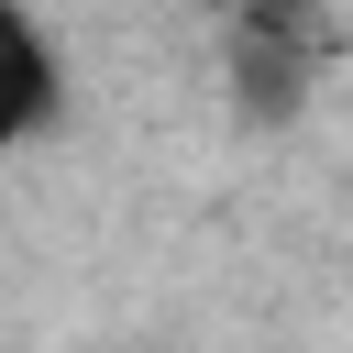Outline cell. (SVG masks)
<instances>
[{
	"mask_svg": "<svg viewBox=\"0 0 353 353\" xmlns=\"http://www.w3.org/2000/svg\"><path fill=\"white\" fill-rule=\"evenodd\" d=\"M66 110H77V77H66L55 22H44L33 0H0V143L33 154V143L66 132Z\"/></svg>",
	"mask_w": 353,
	"mask_h": 353,
	"instance_id": "cell-1",
	"label": "cell"
}]
</instances>
